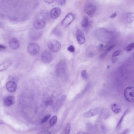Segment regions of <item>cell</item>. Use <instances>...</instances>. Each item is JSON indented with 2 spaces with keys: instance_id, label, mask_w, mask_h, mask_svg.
Segmentation results:
<instances>
[{
  "instance_id": "19",
  "label": "cell",
  "mask_w": 134,
  "mask_h": 134,
  "mask_svg": "<svg viewBox=\"0 0 134 134\" xmlns=\"http://www.w3.org/2000/svg\"><path fill=\"white\" fill-rule=\"evenodd\" d=\"M82 27L84 28H86L89 25V20L88 17H84L83 19L82 20L81 23Z\"/></svg>"
},
{
  "instance_id": "20",
  "label": "cell",
  "mask_w": 134,
  "mask_h": 134,
  "mask_svg": "<svg viewBox=\"0 0 134 134\" xmlns=\"http://www.w3.org/2000/svg\"><path fill=\"white\" fill-rule=\"evenodd\" d=\"M115 46V44H113V45H111V46L109 47L104 52V53H103L102 54H101V56H100V57L102 59L103 58V57H105V56L107 55V54H108L109 52L111 50L114 48Z\"/></svg>"
},
{
  "instance_id": "4",
  "label": "cell",
  "mask_w": 134,
  "mask_h": 134,
  "mask_svg": "<svg viewBox=\"0 0 134 134\" xmlns=\"http://www.w3.org/2000/svg\"><path fill=\"white\" fill-rule=\"evenodd\" d=\"M84 13L89 17H92L94 15L96 10V7L95 5L91 3H88L85 5L84 7Z\"/></svg>"
},
{
  "instance_id": "5",
  "label": "cell",
  "mask_w": 134,
  "mask_h": 134,
  "mask_svg": "<svg viewBox=\"0 0 134 134\" xmlns=\"http://www.w3.org/2000/svg\"><path fill=\"white\" fill-rule=\"evenodd\" d=\"M40 50V46L37 43H30L28 47V52L32 56H36L38 54Z\"/></svg>"
},
{
  "instance_id": "15",
  "label": "cell",
  "mask_w": 134,
  "mask_h": 134,
  "mask_svg": "<svg viewBox=\"0 0 134 134\" xmlns=\"http://www.w3.org/2000/svg\"><path fill=\"white\" fill-rule=\"evenodd\" d=\"M15 98L12 96H8L7 97L5 101V104L6 106H10L12 105L15 103Z\"/></svg>"
},
{
  "instance_id": "1",
  "label": "cell",
  "mask_w": 134,
  "mask_h": 134,
  "mask_svg": "<svg viewBox=\"0 0 134 134\" xmlns=\"http://www.w3.org/2000/svg\"><path fill=\"white\" fill-rule=\"evenodd\" d=\"M47 47L52 52H56L59 51L61 48V45L60 42L56 40H51L47 43Z\"/></svg>"
},
{
  "instance_id": "33",
  "label": "cell",
  "mask_w": 134,
  "mask_h": 134,
  "mask_svg": "<svg viewBox=\"0 0 134 134\" xmlns=\"http://www.w3.org/2000/svg\"><path fill=\"white\" fill-rule=\"evenodd\" d=\"M77 134H90V133L88 132H84L80 131L77 133Z\"/></svg>"
},
{
  "instance_id": "3",
  "label": "cell",
  "mask_w": 134,
  "mask_h": 134,
  "mask_svg": "<svg viewBox=\"0 0 134 134\" xmlns=\"http://www.w3.org/2000/svg\"><path fill=\"white\" fill-rule=\"evenodd\" d=\"M66 63L64 60L60 61L57 65L56 67V73L58 76H61L64 74L67 69Z\"/></svg>"
},
{
  "instance_id": "11",
  "label": "cell",
  "mask_w": 134,
  "mask_h": 134,
  "mask_svg": "<svg viewBox=\"0 0 134 134\" xmlns=\"http://www.w3.org/2000/svg\"><path fill=\"white\" fill-rule=\"evenodd\" d=\"M76 37L77 41L79 44H83L85 42V36L80 30L78 29L76 30Z\"/></svg>"
},
{
  "instance_id": "13",
  "label": "cell",
  "mask_w": 134,
  "mask_h": 134,
  "mask_svg": "<svg viewBox=\"0 0 134 134\" xmlns=\"http://www.w3.org/2000/svg\"><path fill=\"white\" fill-rule=\"evenodd\" d=\"M98 109L97 108H92L90 110L84 113V116L85 117L89 118L92 117L96 115L98 113Z\"/></svg>"
},
{
  "instance_id": "23",
  "label": "cell",
  "mask_w": 134,
  "mask_h": 134,
  "mask_svg": "<svg viewBox=\"0 0 134 134\" xmlns=\"http://www.w3.org/2000/svg\"><path fill=\"white\" fill-rule=\"evenodd\" d=\"M71 128V125L70 123H68L66 126V129H65V134H70V131Z\"/></svg>"
},
{
  "instance_id": "31",
  "label": "cell",
  "mask_w": 134,
  "mask_h": 134,
  "mask_svg": "<svg viewBox=\"0 0 134 134\" xmlns=\"http://www.w3.org/2000/svg\"><path fill=\"white\" fill-rule=\"evenodd\" d=\"M129 132L130 131L129 129H126L121 134H128Z\"/></svg>"
},
{
  "instance_id": "17",
  "label": "cell",
  "mask_w": 134,
  "mask_h": 134,
  "mask_svg": "<svg viewBox=\"0 0 134 134\" xmlns=\"http://www.w3.org/2000/svg\"><path fill=\"white\" fill-rule=\"evenodd\" d=\"M12 62L10 61H6L4 63L0 64V72L5 71L10 66Z\"/></svg>"
},
{
  "instance_id": "16",
  "label": "cell",
  "mask_w": 134,
  "mask_h": 134,
  "mask_svg": "<svg viewBox=\"0 0 134 134\" xmlns=\"http://www.w3.org/2000/svg\"><path fill=\"white\" fill-rule=\"evenodd\" d=\"M129 111V108H127L125 111L124 112V114L122 116L121 118H120V120L119 121L117 125V127H116V129L117 130H119L120 129L121 127V125H122V122L124 120V118L125 117L126 115L128 113V112Z\"/></svg>"
},
{
  "instance_id": "12",
  "label": "cell",
  "mask_w": 134,
  "mask_h": 134,
  "mask_svg": "<svg viewBox=\"0 0 134 134\" xmlns=\"http://www.w3.org/2000/svg\"><path fill=\"white\" fill-rule=\"evenodd\" d=\"M61 13V9L58 7H56L51 10L50 13V17L52 19H56L59 16Z\"/></svg>"
},
{
  "instance_id": "14",
  "label": "cell",
  "mask_w": 134,
  "mask_h": 134,
  "mask_svg": "<svg viewBox=\"0 0 134 134\" xmlns=\"http://www.w3.org/2000/svg\"><path fill=\"white\" fill-rule=\"evenodd\" d=\"M123 53V51L122 50H117L113 54L111 57V61L113 63H115L117 62L118 60V56H121Z\"/></svg>"
},
{
  "instance_id": "35",
  "label": "cell",
  "mask_w": 134,
  "mask_h": 134,
  "mask_svg": "<svg viewBox=\"0 0 134 134\" xmlns=\"http://www.w3.org/2000/svg\"><path fill=\"white\" fill-rule=\"evenodd\" d=\"M107 67H108V69H109V68L110 67V66H107Z\"/></svg>"
},
{
  "instance_id": "8",
  "label": "cell",
  "mask_w": 134,
  "mask_h": 134,
  "mask_svg": "<svg viewBox=\"0 0 134 134\" xmlns=\"http://www.w3.org/2000/svg\"><path fill=\"white\" fill-rule=\"evenodd\" d=\"M46 26V21L42 19H38L35 20L33 26L37 30L42 29Z\"/></svg>"
},
{
  "instance_id": "9",
  "label": "cell",
  "mask_w": 134,
  "mask_h": 134,
  "mask_svg": "<svg viewBox=\"0 0 134 134\" xmlns=\"http://www.w3.org/2000/svg\"><path fill=\"white\" fill-rule=\"evenodd\" d=\"M6 86L7 91L10 93H14L17 90V84L15 82L13 81H10L7 82Z\"/></svg>"
},
{
  "instance_id": "21",
  "label": "cell",
  "mask_w": 134,
  "mask_h": 134,
  "mask_svg": "<svg viewBox=\"0 0 134 134\" xmlns=\"http://www.w3.org/2000/svg\"><path fill=\"white\" fill-rule=\"evenodd\" d=\"M57 117L56 116H54L53 117L51 118L49 122V125L51 127H53L55 125L57 122Z\"/></svg>"
},
{
  "instance_id": "2",
  "label": "cell",
  "mask_w": 134,
  "mask_h": 134,
  "mask_svg": "<svg viewBox=\"0 0 134 134\" xmlns=\"http://www.w3.org/2000/svg\"><path fill=\"white\" fill-rule=\"evenodd\" d=\"M124 96L126 100L129 102H134V87L129 86L125 89Z\"/></svg>"
},
{
  "instance_id": "25",
  "label": "cell",
  "mask_w": 134,
  "mask_h": 134,
  "mask_svg": "<svg viewBox=\"0 0 134 134\" xmlns=\"http://www.w3.org/2000/svg\"><path fill=\"white\" fill-rule=\"evenodd\" d=\"M50 117H51V115H47L45 116L42 120L41 122V124H44V123L46 122L48 119L50 118Z\"/></svg>"
},
{
  "instance_id": "24",
  "label": "cell",
  "mask_w": 134,
  "mask_h": 134,
  "mask_svg": "<svg viewBox=\"0 0 134 134\" xmlns=\"http://www.w3.org/2000/svg\"><path fill=\"white\" fill-rule=\"evenodd\" d=\"M81 75L82 76L84 79L86 80V79H88V78L86 70H84L82 72Z\"/></svg>"
},
{
  "instance_id": "10",
  "label": "cell",
  "mask_w": 134,
  "mask_h": 134,
  "mask_svg": "<svg viewBox=\"0 0 134 134\" xmlns=\"http://www.w3.org/2000/svg\"><path fill=\"white\" fill-rule=\"evenodd\" d=\"M20 42L17 39L12 38L11 39L9 42V45L10 48L12 50H16L19 48Z\"/></svg>"
},
{
  "instance_id": "26",
  "label": "cell",
  "mask_w": 134,
  "mask_h": 134,
  "mask_svg": "<svg viewBox=\"0 0 134 134\" xmlns=\"http://www.w3.org/2000/svg\"><path fill=\"white\" fill-rule=\"evenodd\" d=\"M56 2L59 5H64L66 3V1H64V0H60V1L58 0V1H56Z\"/></svg>"
},
{
  "instance_id": "22",
  "label": "cell",
  "mask_w": 134,
  "mask_h": 134,
  "mask_svg": "<svg viewBox=\"0 0 134 134\" xmlns=\"http://www.w3.org/2000/svg\"><path fill=\"white\" fill-rule=\"evenodd\" d=\"M134 49V42H132L126 46L124 48V50L126 52H131Z\"/></svg>"
},
{
  "instance_id": "34",
  "label": "cell",
  "mask_w": 134,
  "mask_h": 134,
  "mask_svg": "<svg viewBox=\"0 0 134 134\" xmlns=\"http://www.w3.org/2000/svg\"><path fill=\"white\" fill-rule=\"evenodd\" d=\"M3 124H4V122L2 120H0V125Z\"/></svg>"
},
{
  "instance_id": "6",
  "label": "cell",
  "mask_w": 134,
  "mask_h": 134,
  "mask_svg": "<svg viewBox=\"0 0 134 134\" xmlns=\"http://www.w3.org/2000/svg\"><path fill=\"white\" fill-rule=\"evenodd\" d=\"M75 16L72 13H69L66 15L64 19L62 21L61 25L63 27H68L74 20Z\"/></svg>"
},
{
  "instance_id": "32",
  "label": "cell",
  "mask_w": 134,
  "mask_h": 134,
  "mask_svg": "<svg viewBox=\"0 0 134 134\" xmlns=\"http://www.w3.org/2000/svg\"><path fill=\"white\" fill-rule=\"evenodd\" d=\"M6 49V47L5 46L0 44V50L4 49Z\"/></svg>"
},
{
  "instance_id": "30",
  "label": "cell",
  "mask_w": 134,
  "mask_h": 134,
  "mask_svg": "<svg viewBox=\"0 0 134 134\" xmlns=\"http://www.w3.org/2000/svg\"><path fill=\"white\" fill-rule=\"evenodd\" d=\"M38 134H51L49 131H43L38 133Z\"/></svg>"
},
{
  "instance_id": "29",
  "label": "cell",
  "mask_w": 134,
  "mask_h": 134,
  "mask_svg": "<svg viewBox=\"0 0 134 134\" xmlns=\"http://www.w3.org/2000/svg\"><path fill=\"white\" fill-rule=\"evenodd\" d=\"M44 1L46 3L48 4H51L53 3L55 1L53 0H45V1Z\"/></svg>"
},
{
  "instance_id": "18",
  "label": "cell",
  "mask_w": 134,
  "mask_h": 134,
  "mask_svg": "<svg viewBox=\"0 0 134 134\" xmlns=\"http://www.w3.org/2000/svg\"><path fill=\"white\" fill-rule=\"evenodd\" d=\"M111 109L113 112L115 114H118L121 112V109L120 106L117 103H114L112 105Z\"/></svg>"
},
{
  "instance_id": "27",
  "label": "cell",
  "mask_w": 134,
  "mask_h": 134,
  "mask_svg": "<svg viewBox=\"0 0 134 134\" xmlns=\"http://www.w3.org/2000/svg\"><path fill=\"white\" fill-rule=\"evenodd\" d=\"M68 50L70 52H73L75 51V49H74L73 46H72V45H71V46L68 47Z\"/></svg>"
},
{
  "instance_id": "28",
  "label": "cell",
  "mask_w": 134,
  "mask_h": 134,
  "mask_svg": "<svg viewBox=\"0 0 134 134\" xmlns=\"http://www.w3.org/2000/svg\"><path fill=\"white\" fill-rule=\"evenodd\" d=\"M119 13V12L118 11H115L113 14H112L110 16V18H114L117 15H118V14Z\"/></svg>"
},
{
  "instance_id": "7",
  "label": "cell",
  "mask_w": 134,
  "mask_h": 134,
  "mask_svg": "<svg viewBox=\"0 0 134 134\" xmlns=\"http://www.w3.org/2000/svg\"><path fill=\"white\" fill-rule=\"evenodd\" d=\"M41 59L44 63L48 64L51 62L53 59V56L51 52L47 50H45L41 54Z\"/></svg>"
}]
</instances>
